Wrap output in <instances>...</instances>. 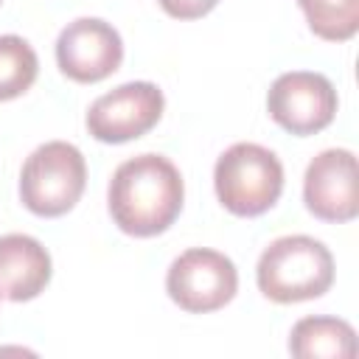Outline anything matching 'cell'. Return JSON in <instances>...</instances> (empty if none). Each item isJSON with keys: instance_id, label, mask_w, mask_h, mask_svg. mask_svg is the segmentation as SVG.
Instances as JSON below:
<instances>
[{"instance_id": "obj_1", "label": "cell", "mask_w": 359, "mask_h": 359, "mask_svg": "<svg viewBox=\"0 0 359 359\" xmlns=\"http://www.w3.org/2000/svg\"><path fill=\"white\" fill-rule=\"evenodd\" d=\"M185 185L177 165L163 154H137L121 163L109 180V213L135 238H149L174 224Z\"/></svg>"}, {"instance_id": "obj_2", "label": "cell", "mask_w": 359, "mask_h": 359, "mask_svg": "<svg viewBox=\"0 0 359 359\" xmlns=\"http://www.w3.org/2000/svg\"><path fill=\"white\" fill-rule=\"evenodd\" d=\"M255 280L275 303H300L325 294L334 283V258L311 236H280L258 258Z\"/></svg>"}, {"instance_id": "obj_3", "label": "cell", "mask_w": 359, "mask_h": 359, "mask_svg": "<svg viewBox=\"0 0 359 359\" xmlns=\"http://www.w3.org/2000/svg\"><path fill=\"white\" fill-rule=\"evenodd\" d=\"M219 202L236 216L266 213L283 191V165L266 146L233 143L213 168Z\"/></svg>"}, {"instance_id": "obj_4", "label": "cell", "mask_w": 359, "mask_h": 359, "mask_svg": "<svg viewBox=\"0 0 359 359\" xmlns=\"http://www.w3.org/2000/svg\"><path fill=\"white\" fill-rule=\"evenodd\" d=\"M84 154L65 140H50L34 149L20 174V199L36 216H62L84 194Z\"/></svg>"}, {"instance_id": "obj_5", "label": "cell", "mask_w": 359, "mask_h": 359, "mask_svg": "<svg viewBox=\"0 0 359 359\" xmlns=\"http://www.w3.org/2000/svg\"><path fill=\"white\" fill-rule=\"evenodd\" d=\"M238 289V272L236 264L205 247L185 250L180 258L171 261L165 275V292L168 297L191 314H208L222 306H227L236 297Z\"/></svg>"}, {"instance_id": "obj_6", "label": "cell", "mask_w": 359, "mask_h": 359, "mask_svg": "<svg viewBox=\"0 0 359 359\" xmlns=\"http://www.w3.org/2000/svg\"><path fill=\"white\" fill-rule=\"evenodd\" d=\"M163 90L151 81H129L90 104L87 129L101 143H126L146 135L163 115Z\"/></svg>"}, {"instance_id": "obj_7", "label": "cell", "mask_w": 359, "mask_h": 359, "mask_svg": "<svg viewBox=\"0 0 359 359\" xmlns=\"http://www.w3.org/2000/svg\"><path fill=\"white\" fill-rule=\"evenodd\" d=\"M269 115L292 135H314L337 115L334 84L311 70H292L272 81L266 95Z\"/></svg>"}, {"instance_id": "obj_8", "label": "cell", "mask_w": 359, "mask_h": 359, "mask_svg": "<svg viewBox=\"0 0 359 359\" xmlns=\"http://www.w3.org/2000/svg\"><path fill=\"white\" fill-rule=\"evenodd\" d=\"M121 34L98 17H79L67 22L56 39V65L79 84H93L112 76L121 67Z\"/></svg>"}, {"instance_id": "obj_9", "label": "cell", "mask_w": 359, "mask_h": 359, "mask_svg": "<svg viewBox=\"0 0 359 359\" xmlns=\"http://www.w3.org/2000/svg\"><path fill=\"white\" fill-rule=\"evenodd\" d=\"M306 208L323 222H351L359 213L356 157L348 149L320 151L303 177Z\"/></svg>"}, {"instance_id": "obj_10", "label": "cell", "mask_w": 359, "mask_h": 359, "mask_svg": "<svg viewBox=\"0 0 359 359\" xmlns=\"http://www.w3.org/2000/svg\"><path fill=\"white\" fill-rule=\"evenodd\" d=\"M50 280L48 250L25 233L0 236V297L25 303L34 300Z\"/></svg>"}, {"instance_id": "obj_11", "label": "cell", "mask_w": 359, "mask_h": 359, "mask_svg": "<svg viewBox=\"0 0 359 359\" xmlns=\"http://www.w3.org/2000/svg\"><path fill=\"white\" fill-rule=\"evenodd\" d=\"M289 351L297 359H353L356 334L337 317H303L292 328Z\"/></svg>"}, {"instance_id": "obj_12", "label": "cell", "mask_w": 359, "mask_h": 359, "mask_svg": "<svg viewBox=\"0 0 359 359\" xmlns=\"http://www.w3.org/2000/svg\"><path fill=\"white\" fill-rule=\"evenodd\" d=\"M39 73V59L34 48L17 36V34H3L0 36V101H11L31 90Z\"/></svg>"}, {"instance_id": "obj_13", "label": "cell", "mask_w": 359, "mask_h": 359, "mask_svg": "<svg viewBox=\"0 0 359 359\" xmlns=\"http://www.w3.org/2000/svg\"><path fill=\"white\" fill-rule=\"evenodd\" d=\"M309 28L328 39L345 42L359 31V0H297Z\"/></svg>"}, {"instance_id": "obj_14", "label": "cell", "mask_w": 359, "mask_h": 359, "mask_svg": "<svg viewBox=\"0 0 359 359\" xmlns=\"http://www.w3.org/2000/svg\"><path fill=\"white\" fill-rule=\"evenodd\" d=\"M219 0H160L163 11L174 20H199L216 8Z\"/></svg>"}]
</instances>
